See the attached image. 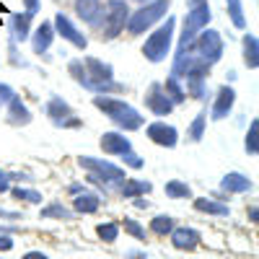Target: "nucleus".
Segmentation results:
<instances>
[{
  "label": "nucleus",
  "mask_w": 259,
  "mask_h": 259,
  "mask_svg": "<svg viewBox=\"0 0 259 259\" xmlns=\"http://www.w3.org/2000/svg\"><path fill=\"white\" fill-rule=\"evenodd\" d=\"M241 55H244V65L249 70H256L259 68V39L256 34H244L241 36Z\"/></svg>",
  "instance_id": "23"
},
{
  "label": "nucleus",
  "mask_w": 259,
  "mask_h": 259,
  "mask_svg": "<svg viewBox=\"0 0 259 259\" xmlns=\"http://www.w3.org/2000/svg\"><path fill=\"white\" fill-rule=\"evenodd\" d=\"M3 109H6V122H8L11 127H26V124H31V119H34L31 109H29L26 101L21 99L18 94L3 106Z\"/></svg>",
  "instance_id": "15"
},
{
  "label": "nucleus",
  "mask_w": 259,
  "mask_h": 259,
  "mask_svg": "<svg viewBox=\"0 0 259 259\" xmlns=\"http://www.w3.org/2000/svg\"><path fill=\"white\" fill-rule=\"evenodd\" d=\"M78 166L89 174V182H94L99 187H117L122 179H127L124 166H117L99 156H78Z\"/></svg>",
  "instance_id": "4"
},
{
  "label": "nucleus",
  "mask_w": 259,
  "mask_h": 259,
  "mask_svg": "<svg viewBox=\"0 0 259 259\" xmlns=\"http://www.w3.org/2000/svg\"><path fill=\"white\" fill-rule=\"evenodd\" d=\"M119 158H122V166L135 168V171H140V168L145 166V158H143V156H138L135 150H130V153H124V156H119Z\"/></svg>",
  "instance_id": "37"
},
{
  "label": "nucleus",
  "mask_w": 259,
  "mask_h": 259,
  "mask_svg": "<svg viewBox=\"0 0 259 259\" xmlns=\"http://www.w3.org/2000/svg\"><path fill=\"white\" fill-rule=\"evenodd\" d=\"M168 11H171V0H150V3L138 6L135 11H130L124 34L127 36H143L145 31L158 26L161 21L168 16Z\"/></svg>",
  "instance_id": "3"
},
{
  "label": "nucleus",
  "mask_w": 259,
  "mask_h": 259,
  "mask_svg": "<svg viewBox=\"0 0 259 259\" xmlns=\"http://www.w3.org/2000/svg\"><path fill=\"white\" fill-rule=\"evenodd\" d=\"M145 135L153 145H161V148H177L179 143V130L174 124H168L166 119H156V122H148L145 124Z\"/></svg>",
  "instance_id": "11"
},
{
  "label": "nucleus",
  "mask_w": 259,
  "mask_h": 259,
  "mask_svg": "<svg viewBox=\"0 0 259 259\" xmlns=\"http://www.w3.org/2000/svg\"><path fill=\"white\" fill-rule=\"evenodd\" d=\"M130 18V3L127 0H114V3H104V16L99 21V36L101 41H112L124 34Z\"/></svg>",
  "instance_id": "5"
},
{
  "label": "nucleus",
  "mask_w": 259,
  "mask_h": 259,
  "mask_svg": "<svg viewBox=\"0 0 259 259\" xmlns=\"http://www.w3.org/2000/svg\"><path fill=\"white\" fill-rule=\"evenodd\" d=\"M85 189H89V187H85V184H83V182H73V184H70V187H68V192H70V194H73V197H75V194H83V192H85Z\"/></svg>",
  "instance_id": "44"
},
{
  "label": "nucleus",
  "mask_w": 259,
  "mask_h": 259,
  "mask_svg": "<svg viewBox=\"0 0 259 259\" xmlns=\"http://www.w3.org/2000/svg\"><path fill=\"white\" fill-rule=\"evenodd\" d=\"M244 150H246V156H256L259 153V119L256 117L249 122L246 138H244Z\"/></svg>",
  "instance_id": "32"
},
{
  "label": "nucleus",
  "mask_w": 259,
  "mask_h": 259,
  "mask_svg": "<svg viewBox=\"0 0 259 259\" xmlns=\"http://www.w3.org/2000/svg\"><path fill=\"white\" fill-rule=\"evenodd\" d=\"M11 187H13V184H11L8 179H6V182H0V194H6V192H8Z\"/></svg>",
  "instance_id": "49"
},
{
  "label": "nucleus",
  "mask_w": 259,
  "mask_h": 259,
  "mask_svg": "<svg viewBox=\"0 0 259 259\" xmlns=\"http://www.w3.org/2000/svg\"><path fill=\"white\" fill-rule=\"evenodd\" d=\"M226 11H228V21L233 29H246V13H244V3L241 0H226Z\"/></svg>",
  "instance_id": "27"
},
{
  "label": "nucleus",
  "mask_w": 259,
  "mask_h": 259,
  "mask_svg": "<svg viewBox=\"0 0 259 259\" xmlns=\"http://www.w3.org/2000/svg\"><path fill=\"white\" fill-rule=\"evenodd\" d=\"M11 197L18 202H26V205H41V192L34 187H11Z\"/></svg>",
  "instance_id": "30"
},
{
  "label": "nucleus",
  "mask_w": 259,
  "mask_h": 259,
  "mask_svg": "<svg viewBox=\"0 0 259 259\" xmlns=\"http://www.w3.org/2000/svg\"><path fill=\"white\" fill-rule=\"evenodd\" d=\"M168 239L177 251H197L202 244V233L192 226H174V231L168 233Z\"/></svg>",
  "instance_id": "12"
},
{
  "label": "nucleus",
  "mask_w": 259,
  "mask_h": 259,
  "mask_svg": "<svg viewBox=\"0 0 259 259\" xmlns=\"http://www.w3.org/2000/svg\"><path fill=\"white\" fill-rule=\"evenodd\" d=\"M6 179H8V171H6V168H0V182H6ZM8 182H11V179H8Z\"/></svg>",
  "instance_id": "50"
},
{
  "label": "nucleus",
  "mask_w": 259,
  "mask_h": 259,
  "mask_svg": "<svg viewBox=\"0 0 259 259\" xmlns=\"http://www.w3.org/2000/svg\"><path fill=\"white\" fill-rule=\"evenodd\" d=\"M221 189L228 194V197L231 194H246V192L254 189V182L249 177L239 174V171H228V174L221 179Z\"/></svg>",
  "instance_id": "18"
},
{
  "label": "nucleus",
  "mask_w": 259,
  "mask_h": 259,
  "mask_svg": "<svg viewBox=\"0 0 259 259\" xmlns=\"http://www.w3.org/2000/svg\"><path fill=\"white\" fill-rule=\"evenodd\" d=\"M21 3H24V11L29 13V16H39V11H41V0H21Z\"/></svg>",
  "instance_id": "39"
},
{
  "label": "nucleus",
  "mask_w": 259,
  "mask_h": 259,
  "mask_svg": "<svg viewBox=\"0 0 259 259\" xmlns=\"http://www.w3.org/2000/svg\"><path fill=\"white\" fill-rule=\"evenodd\" d=\"M31 21H34V16H29L26 11H24V13H13V16H11V21H8L11 39H13V41H29V34H31Z\"/></svg>",
  "instance_id": "19"
},
{
  "label": "nucleus",
  "mask_w": 259,
  "mask_h": 259,
  "mask_svg": "<svg viewBox=\"0 0 259 259\" xmlns=\"http://www.w3.org/2000/svg\"><path fill=\"white\" fill-rule=\"evenodd\" d=\"M184 85V94L187 99H194V101H210V85L207 80H182Z\"/></svg>",
  "instance_id": "26"
},
{
  "label": "nucleus",
  "mask_w": 259,
  "mask_h": 259,
  "mask_svg": "<svg viewBox=\"0 0 259 259\" xmlns=\"http://www.w3.org/2000/svg\"><path fill=\"white\" fill-rule=\"evenodd\" d=\"M68 73H70V78L80 85H85V68H83V60H70L68 62Z\"/></svg>",
  "instance_id": "36"
},
{
  "label": "nucleus",
  "mask_w": 259,
  "mask_h": 259,
  "mask_svg": "<svg viewBox=\"0 0 259 259\" xmlns=\"http://www.w3.org/2000/svg\"><path fill=\"white\" fill-rule=\"evenodd\" d=\"M21 259H50V256H47L45 251H39V249H31V251H26Z\"/></svg>",
  "instance_id": "45"
},
{
  "label": "nucleus",
  "mask_w": 259,
  "mask_h": 259,
  "mask_svg": "<svg viewBox=\"0 0 259 259\" xmlns=\"http://www.w3.org/2000/svg\"><path fill=\"white\" fill-rule=\"evenodd\" d=\"M0 218H6V221H21V218H24V212H21V210H6V207H0Z\"/></svg>",
  "instance_id": "41"
},
{
  "label": "nucleus",
  "mask_w": 259,
  "mask_h": 259,
  "mask_svg": "<svg viewBox=\"0 0 259 259\" xmlns=\"http://www.w3.org/2000/svg\"><path fill=\"white\" fill-rule=\"evenodd\" d=\"M192 207L197 210V212H202V215H215V218H228V215H231L228 202L212 200V197H194L192 200Z\"/></svg>",
  "instance_id": "20"
},
{
  "label": "nucleus",
  "mask_w": 259,
  "mask_h": 259,
  "mask_svg": "<svg viewBox=\"0 0 259 259\" xmlns=\"http://www.w3.org/2000/svg\"><path fill=\"white\" fill-rule=\"evenodd\" d=\"M101 207V194L85 189L83 194H75L73 197V212L75 215H94Z\"/></svg>",
  "instance_id": "21"
},
{
  "label": "nucleus",
  "mask_w": 259,
  "mask_h": 259,
  "mask_svg": "<svg viewBox=\"0 0 259 259\" xmlns=\"http://www.w3.org/2000/svg\"><path fill=\"white\" fill-rule=\"evenodd\" d=\"M143 104H145V109H148L150 114H156L158 119L168 117L171 112L177 109V106L168 101V96L163 94V85H161V80H153V83L148 85V91H145V96H143Z\"/></svg>",
  "instance_id": "9"
},
{
  "label": "nucleus",
  "mask_w": 259,
  "mask_h": 259,
  "mask_svg": "<svg viewBox=\"0 0 259 259\" xmlns=\"http://www.w3.org/2000/svg\"><path fill=\"white\" fill-rule=\"evenodd\" d=\"M75 16L91 29H99V21L104 16V0H75Z\"/></svg>",
  "instance_id": "16"
},
{
  "label": "nucleus",
  "mask_w": 259,
  "mask_h": 259,
  "mask_svg": "<svg viewBox=\"0 0 259 259\" xmlns=\"http://www.w3.org/2000/svg\"><path fill=\"white\" fill-rule=\"evenodd\" d=\"M119 228H124V233L127 236H133L135 241H148V228L140 223V221H135V218H124L122 223H119Z\"/></svg>",
  "instance_id": "34"
},
{
  "label": "nucleus",
  "mask_w": 259,
  "mask_h": 259,
  "mask_svg": "<svg viewBox=\"0 0 259 259\" xmlns=\"http://www.w3.org/2000/svg\"><path fill=\"white\" fill-rule=\"evenodd\" d=\"M13 96H16V91L11 89V85L8 83H0V106H6Z\"/></svg>",
  "instance_id": "40"
},
{
  "label": "nucleus",
  "mask_w": 259,
  "mask_h": 259,
  "mask_svg": "<svg viewBox=\"0 0 259 259\" xmlns=\"http://www.w3.org/2000/svg\"><path fill=\"white\" fill-rule=\"evenodd\" d=\"M52 29H55V36H62V41H70L75 50H85V47H89V36H85L75 26V21H70L65 13H57L52 18Z\"/></svg>",
  "instance_id": "10"
},
{
  "label": "nucleus",
  "mask_w": 259,
  "mask_h": 259,
  "mask_svg": "<svg viewBox=\"0 0 259 259\" xmlns=\"http://www.w3.org/2000/svg\"><path fill=\"white\" fill-rule=\"evenodd\" d=\"M133 205H135L138 210H148V207H153V205H150L145 197H133Z\"/></svg>",
  "instance_id": "46"
},
{
  "label": "nucleus",
  "mask_w": 259,
  "mask_h": 259,
  "mask_svg": "<svg viewBox=\"0 0 259 259\" xmlns=\"http://www.w3.org/2000/svg\"><path fill=\"white\" fill-rule=\"evenodd\" d=\"M202 3H210V0H187V8H197Z\"/></svg>",
  "instance_id": "48"
},
{
  "label": "nucleus",
  "mask_w": 259,
  "mask_h": 259,
  "mask_svg": "<svg viewBox=\"0 0 259 259\" xmlns=\"http://www.w3.org/2000/svg\"><path fill=\"white\" fill-rule=\"evenodd\" d=\"M174 226H177V221L171 218V215H153L150 223H148L150 233H156V236H168L171 231H174Z\"/></svg>",
  "instance_id": "31"
},
{
  "label": "nucleus",
  "mask_w": 259,
  "mask_h": 259,
  "mask_svg": "<svg viewBox=\"0 0 259 259\" xmlns=\"http://www.w3.org/2000/svg\"><path fill=\"white\" fill-rule=\"evenodd\" d=\"M119 233H122V228H119V223H114V221H104V223L96 226V236H99L104 244H114V241L119 239Z\"/></svg>",
  "instance_id": "33"
},
{
  "label": "nucleus",
  "mask_w": 259,
  "mask_h": 259,
  "mask_svg": "<svg viewBox=\"0 0 259 259\" xmlns=\"http://www.w3.org/2000/svg\"><path fill=\"white\" fill-rule=\"evenodd\" d=\"M119 194L124 200H133V197H145V194L153 192V184L148 179H122L119 184Z\"/></svg>",
  "instance_id": "22"
},
{
  "label": "nucleus",
  "mask_w": 259,
  "mask_h": 259,
  "mask_svg": "<svg viewBox=\"0 0 259 259\" xmlns=\"http://www.w3.org/2000/svg\"><path fill=\"white\" fill-rule=\"evenodd\" d=\"M246 218L251 221V226L259 223V210H256V205H249V207H246Z\"/></svg>",
  "instance_id": "43"
},
{
  "label": "nucleus",
  "mask_w": 259,
  "mask_h": 259,
  "mask_svg": "<svg viewBox=\"0 0 259 259\" xmlns=\"http://www.w3.org/2000/svg\"><path fill=\"white\" fill-rule=\"evenodd\" d=\"M83 127V119L78 117V114H73V117H68V119H62L60 124H57V130H80Z\"/></svg>",
  "instance_id": "38"
},
{
  "label": "nucleus",
  "mask_w": 259,
  "mask_h": 259,
  "mask_svg": "<svg viewBox=\"0 0 259 259\" xmlns=\"http://www.w3.org/2000/svg\"><path fill=\"white\" fill-rule=\"evenodd\" d=\"M133 3H138V6H143V3H150V0H133Z\"/></svg>",
  "instance_id": "51"
},
{
  "label": "nucleus",
  "mask_w": 259,
  "mask_h": 259,
  "mask_svg": "<svg viewBox=\"0 0 259 259\" xmlns=\"http://www.w3.org/2000/svg\"><path fill=\"white\" fill-rule=\"evenodd\" d=\"M233 106H236V89H233L231 83H226V85H221V89L212 94L207 119H210V122H223V119H228L231 112H233Z\"/></svg>",
  "instance_id": "8"
},
{
  "label": "nucleus",
  "mask_w": 259,
  "mask_h": 259,
  "mask_svg": "<svg viewBox=\"0 0 259 259\" xmlns=\"http://www.w3.org/2000/svg\"><path fill=\"white\" fill-rule=\"evenodd\" d=\"M124 259H148V254H145L143 249H138V251H127Z\"/></svg>",
  "instance_id": "47"
},
{
  "label": "nucleus",
  "mask_w": 259,
  "mask_h": 259,
  "mask_svg": "<svg viewBox=\"0 0 259 259\" xmlns=\"http://www.w3.org/2000/svg\"><path fill=\"white\" fill-rule=\"evenodd\" d=\"M99 145H101V150L106 156H117V158L133 150V140H130L124 133H119V130H109V133H104L99 138Z\"/></svg>",
  "instance_id": "14"
},
{
  "label": "nucleus",
  "mask_w": 259,
  "mask_h": 259,
  "mask_svg": "<svg viewBox=\"0 0 259 259\" xmlns=\"http://www.w3.org/2000/svg\"><path fill=\"white\" fill-rule=\"evenodd\" d=\"M11 249H13V236L0 233V251H11Z\"/></svg>",
  "instance_id": "42"
},
{
  "label": "nucleus",
  "mask_w": 259,
  "mask_h": 259,
  "mask_svg": "<svg viewBox=\"0 0 259 259\" xmlns=\"http://www.w3.org/2000/svg\"><path fill=\"white\" fill-rule=\"evenodd\" d=\"M8 62L13 65V68H29L26 57L18 52V41H13L11 36H8Z\"/></svg>",
  "instance_id": "35"
},
{
  "label": "nucleus",
  "mask_w": 259,
  "mask_h": 259,
  "mask_svg": "<svg viewBox=\"0 0 259 259\" xmlns=\"http://www.w3.org/2000/svg\"><path fill=\"white\" fill-rule=\"evenodd\" d=\"M210 21H212V8L210 3H202L197 8H187V16L182 21V36H179V45L177 50H187L192 45V39L197 36L202 29L210 26Z\"/></svg>",
  "instance_id": "7"
},
{
  "label": "nucleus",
  "mask_w": 259,
  "mask_h": 259,
  "mask_svg": "<svg viewBox=\"0 0 259 259\" xmlns=\"http://www.w3.org/2000/svg\"><path fill=\"white\" fill-rule=\"evenodd\" d=\"M163 192H166L168 200H189L192 197V187L187 182H182V179H168Z\"/></svg>",
  "instance_id": "28"
},
{
  "label": "nucleus",
  "mask_w": 259,
  "mask_h": 259,
  "mask_svg": "<svg viewBox=\"0 0 259 259\" xmlns=\"http://www.w3.org/2000/svg\"><path fill=\"white\" fill-rule=\"evenodd\" d=\"M31 41V52L36 57H47L52 50V41H55V29H52V21H41V24L29 34Z\"/></svg>",
  "instance_id": "13"
},
{
  "label": "nucleus",
  "mask_w": 259,
  "mask_h": 259,
  "mask_svg": "<svg viewBox=\"0 0 259 259\" xmlns=\"http://www.w3.org/2000/svg\"><path fill=\"white\" fill-rule=\"evenodd\" d=\"M39 218H45V221H73L75 212L70 207H65L62 202H50L47 207L39 210Z\"/></svg>",
  "instance_id": "24"
},
{
  "label": "nucleus",
  "mask_w": 259,
  "mask_h": 259,
  "mask_svg": "<svg viewBox=\"0 0 259 259\" xmlns=\"http://www.w3.org/2000/svg\"><path fill=\"white\" fill-rule=\"evenodd\" d=\"M94 106H96V112H101L112 124H117L119 133H138V130L145 124V117L130 101H124L119 96L96 94L94 96Z\"/></svg>",
  "instance_id": "1"
},
{
  "label": "nucleus",
  "mask_w": 259,
  "mask_h": 259,
  "mask_svg": "<svg viewBox=\"0 0 259 259\" xmlns=\"http://www.w3.org/2000/svg\"><path fill=\"white\" fill-rule=\"evenodd\" d=\"M45 114L50 117V122L57 127L62 119H68V117H73L75 112H73V106L65 101L60 94H52L50 99H47V104H45Z\"/></svg>",
  "instance_id": "17"
},
{
  "label": "nucleus",
  "mask_w": 259,
  "mask_h": 259,
  "mask_svg": "<svg viewBox=\"0 0 259 259\" xmlns=\"http://www.w3.org/2000/svg\"><path fill=\"white\" fill-rule=\"evenodd\" d=\"M163 94L168 96V101L174 104V106H179V104H184L187 101V94H184V85H182V80L179 78H174V75H168L163 83Z\"/></svg>",
  "instance_id": "25"
},
{
  "label": "nucleus",
  "mask_w": 259,
  "mask_h": 259,
  "mask_svg": "<svg viewBox=\"0 0 259 259\" xmlns=\"http://www.w3.org/2000/svg\"><path fill=\"white\" fill-rule=\"evenodd\" d=\"M189 52H194L202 62H207L210 68L215 62H221V57H223V52H226V41H223V36H221V31H215V29H202L197 36L192 39V45L187 47Z\"/></svg>",
  "instance_id": "6"
},
{
  "label": "nucleus",
  "mask_w": 259,
  "mask_h": 259,
  "mask_svg": "<svg viewBox=\"0 0 259 259\" xmlns=\"http://www.w3.org/2000/svg\"><path fill=\"white\" fill-rule=\"evenodd\" d=\"M106 3H114V0H106Z\"/></svg>",
  "instance_id": "52"
},
{
  "label": "nucleus",
  "mask_w": 259,
  "mask_h": 259,
  "mask_svg": "<svg viewBox=\"0 0 259 259\" xmlns=\"http://www.w3.org/2000/svg\"><path fill=\"white\" fill-rule=\"evenodd\" d=\"M177 16H166L158 26H153L148 31V36H145V41L140 45V52H143V57L150 62V65H161L168 55H171V50H174V34H177Z\"/></svg>",
  "instance_id": "2"
},
{
  "label": "nucleus",
  "mask_w": 259,
  "mask_h": 259,
  "mask_svg": "<svg viewBox=\"0 0 259 259\" xmlns=\"http://www.w3.org/2000/svg\"><path fill=\"white\" fill-rule=\"evenodd\" d=\"M205 130H207V109H200V112H197V117L192 119L189 130H187V140L200 143V140L205 138Z\"/></svg>",
  "instance_id": "29"
}]
</instances>
